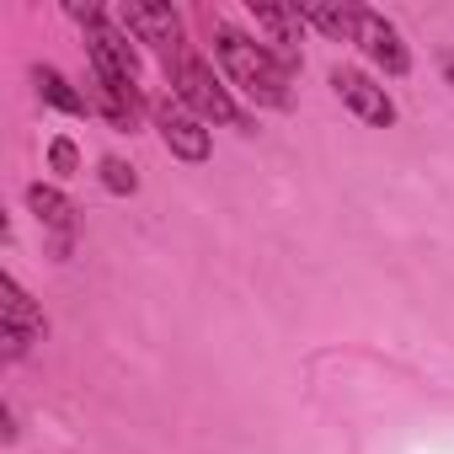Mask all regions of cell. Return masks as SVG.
<instances>
[{
    "mask_svg": "<svg viewBox=\"0 0 454 454\" xmlns=\"http://www.w3.org/2000/svg\"><path fill=\"white\" fill-rule=\"evenodd\" d=\"M353 43H358L385 75H406V70H411V54H406L401 33H395L380 12H369V6H358V33H353Z\"/></svg>",
    "mask_w": 454,
    "mask_h": 454,
    "instance_id": "obj_7",
    "label": "cell"
},
{
    "mask_svg": "<svg viewBox=\"0 0 454 454\" xmlns=\"http://www.w3.org/2000/svg\"><path fill=\"white\" fill-rule=\"evenodd\" d=\"M214 33V54L224 65V75H231V86H241L257 107H289L294 91H289V70L268 54V43H257L252 33L231 27V22H208Z\"/></svg>",
    "mask_w": 454,
    "mask_h": 454,
    "instance_id": "obj_1",
    "label": "cell"
},
{
    "mask_svg": "<svg viewBox=\"0 0 454 454\" xmlns=\"http://www.w3.org/2000/svg\"><path fill=\"white\" fill-rule=\"evenodd\" d=\"M0 294H6V358L17 364L43 337V310L27 300V289L17 278H0Z\"/></svg>",
    "mask_w": 454,
    "mask_h": 454,
    "instance_id": "obj_10",
    "label": "cell"
},
{
    "mask_svg": "<svg viewBox=\"0 0 454 454\" xmlns=\"http://www.w3.org/2000/svg\"><path fill=\"white\" fill-rule=\"evenodd\" d=\"M438 65H443V81L454 86V49H443V54H438Z\"/></svg>",
    "mask_w": 454,
    "mask_h": 454,
    "instance_id": "obj_16",
    "label": "cell"
},
{
    "mask_svg": "<svg viewBox=\"0 0 454 454\" xmlns=\"http://www.w3.org/2000/svg\"><path fill=\"white\" fill-rule=\"evenodd\" d=\"M252 17H257V33L268 38V54L294 75L300 70V6H257L252 0Z\"/></svg>",
    "mask_w": 454,
    "mask_h": 454,
    "instance_id": "obj_9",
    "label": "cell"
},
{
    "mask_svg": "<svg viewBox=\"0 0 454 454\" xmlns=\"http://www.w3.org/2000/svg\"><path fill=\"white\" fill-rule=\"evenodd\" d=\"M166 70H171V97H176L187 113H198L203 123H231V129H247V134H252V118L231 102L224 81H219L198 54H176Z\"/></svg>",
    "mask_w": 454,
    "mask_h": 454,
    "instance_id": "obj_2",
    "label": "cell"
},
{
    "mask_svg": "<svg viewBox=\"0 0 454 454\" xmlns=\"http://www.w3.org/2000/svg\"><path fill=\"white\" fill-rule=\"evenodd\" d=\"M27 208H33L38 224H43L49 252H54V257H70V252H75V203H70L59 187L33 182V187H27Z\"/></svg>",
    "mask_w": 454,
    "mask_h": 454,
    "instance_id": "obj_6",
    "label": "cell"
},
{
    "mask_svg": "<svg viewBox=\"0 0 454 454\" xmlns=\"http://www.w3.org/2000/svg\"><path fill=\"white\" fill-rule=\"evenodd\" d=\"M33 81H38V97H43V102H54L59 113H70V118L91 113V97H81V91H75L54 65H38V70H33Z\"/></svg>",
    "mask_w": 454,
    "mask_h": 454,
    "instance_id": "obj_12",
    "label": "cell"
},
{
    "mask_svg": "<svg viewBox=\"0 0 454 454\" xmlns=\"http://www.w3.org/2000/svg\"><path fill=\"white\" fill-rule=\"evenodd\" d=\"M113 22H118L134 43H150L166 65H171L176 54H187V49H182V17H176L171 6H155V0H129V6L113 12Z\"/></svg>",
    "mask_w": 454,
    "mask_h": 454,
    "instance_id": "obj_3",
    "label": "cell"
},
{
    "mask_svg": "<svg viewBox=\"0 0 454 454\" xmlns=\"http://www.w3.org/2000/svg\"><path fill=\"white\" fill-rule=\"evenodd\" d=\"M150 118H155V129H160V139H166V150H171L176 160L203 166V160L214 155V134H208V129H203V118H198V113H187L176 97L150 102Z\"/></svg>",
    "mask_w": 454,
    "mask_h": 454,
    "instance_id": "obj_4",
    "label": "cell"
},
{
    "mask_svg": "<svg viewBox=\"0 0 454 454\" xmlns=\"http://www.w3.org/2000/svg\"><path fill=\"white\" fill-rule=\"evenodd\" d=\"M86 49H91V70L102 81H134L139 86V49H134V38L113 17H102L97 27H86Z\"/></svg>",
    "mask_w": 454,
    "mask_h": 454,
    "instance_id": "obj_5",
    "label": "cell"
},
{
    "mask_svg": "<svg viewBox=\"0 0 454 454\" xmlns=\"http://www.w3.org/2000/svg\"><path fill=\"white\" fill-rule=\"evenodd\" d=\"M102 187H107V192H134L139 176H134V166H123L118 155H107V160H102Z\"/></svg>",
    "mask_w": 454,
    "mask_h": 454,
    "instance_id": "obj_14",
    "label": "cell"
},
{
    "mask_svg": "<svg viewBox=\"0 0 454 454\" xmlns=\"http://www.w3.org/2000/svg\"><path fill=\"white\" fill-rule=\"evenodd\" d=\"M49 171H59V176H75V171H81L75 139H54V145H49Z\"/></svg>",
    "mask_w": 454,
    "mask_h": 454,
    "instance_id": "obj_15",
    "label": "cell"
},
{
    "mask_svg": "<svg viewBox=\"0 0 454 454\" xmlns=\"http://www.w3.org/2000/svg\"><path fill=\"white\" fill-rule=\"evenodd\" d=\"M300 22L321 27V33L337 38V43H353V33H358V6H300Z\"/></svg>",
    "mask_w": 454,
    "mask_h": 454,
    "instance_id": "obj_13",
    "label": "cell"
},
{
    "mask_svg": "<svg viewBox=\"0 0 454 454\" xmlns=\"http://www.w3.org/2000/svg\"><path fill=\"white\" fill-rule=\"evenodd\" d=\"M332 91H337L364 123H374V129H390V123H395V102H390L385 86H374L364 70H342V65H337V70H332Z\"/></svg>",
    "mask_w": 454,
    "mask_h": 454,
    "instance_id": "obj_8",
    "label": "cell"
},
{
    "mask_svg": "<svg viewBox=\"0 0 454 454\" xmlns=\"http://www.w3.org/2000/svg\"><path fill=\"white\" fill-rule=\"evenodd\" d=\"M91 107H97L113 129H134L139 113H145V97H139L134 81H102V75H91Z\"/></svg>",
    "mask_w": 454,
    "mask_h": 454,
    "instance_id": "obj_11",
    "label": "cell"
}]
</instances>
